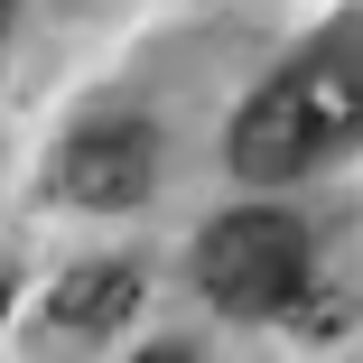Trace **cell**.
Masks as SVG:
<instances>
[{"mask_svg":"<svg viewBox=\"0 0 363 363\" xmlns=\"http://www.w3.org/2000/svg\"><path fill=\"white\" fill-rule=\"evenodd\" d=\"M363 130V38H326L317 56H298L289 75H270L242 121H233V168L252 186H279L298 177L308 159L345 150V140Z\"/></svg>","mask_w":363,"mask_h":363,"instance_id":"cell-1","label":"cell"},{"mask_svg":"<svg viewBox=\"0 0 363 363\" xmlns=\"http://www.w3.org/2000/svg\"><path fill=\"white\" fill-rule=\"evenodd\" d=\"M317 252L298 233V214H214V224L196 233V289L224 317H279V308H298V289H308Z\"/></svg>","mask_w":363,"mask_h":363,"instance_id":"cell-2","label":"cell"},{"mask_svg":"<svg viewBox=\"0 0 363 363\" xmlns=\"http://www.w3.org/2000/svg\"><path fill=\"white\" fill-rule=\"evenodd\" d=\"M150 177H159V130L150 121H84L75 140H65V159H56V186L75 205H94V214L140 205Z\"/></svg>","mask_w":363,"mask_h":363,"instance_id":"cell-3","label":"cell"},{"mask_svg":"<svg viewBox=\"0 0 363 363\" xmlns=\"http://www.w3.org/2000/svg\"><path fill=\"white\" fill-rule=\"evenodd\" d=\"M140 308V270L130 261H84L56 279V335H112Z\"/></svg>","mask_w":363,"mask_h":363,"instance_id":"cell-4","label":"cell"},{"mask_svg":"<svg viewBox=\"0 0 363 363\" xmlns=\"http://www.w3.org/2000/svg\"><path fill=\"white\" fill-rule=\"evenodd\" d=\"M140 363H196L186 345H150V354H140Z\"/></svg>","mask_w":363,"mask_h":363,"instance_id":"cell-5","label":"cell"},{"mask_svg":"<svg viewBox=\"0 0 363 363\" xmlns=\"http://www.w3.org/2000/svg\"><path fill=\"white\" fill-rule=\"evenodd\" d=\"M0 28H10V0H0Z\"/></svg>","mask_w":363,"mask_h":363,"instance_id":"cell-6","label":"cell"},{"mask_svg":"<svg viewBox=\"0 0 363 363\" xmlns=\"http://www.w3.org/2000/svg\"><path fill=\"white\" fill-rule=\"evenodd\" d=\"M0 308H10V289H0Z\"/></svg>","mask_w":363,"mask_h":363,"instance_id":"cell-7","label":"cell"}]
</instances>
